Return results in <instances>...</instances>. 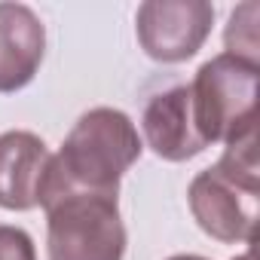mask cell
<instances>
[{
    "mask_svg": "<svg viewBox=\"0 0 260 260\" xmlns=\"http://www.w3.org/2000/svg\"><path fill=\"white\" fill-rule=\"evenodd\" d=\"M144 144L135 122L116 107H92L86 110L68 132L61 150L52 156L40 205L46 208L52 199L64 193H119V178L141 156Z\"/></svg>",
    "mask_w": 260,
    "mask_h": 260,
    "instance_id": "1",
    "label": "cell"
},
{
    "mask_svg": "<svg viewBox=\"0 0 260 260\" xmlns=\"http://www.w3.org/2000/svg\"><path fill=\"white\" fill-rule=\"evenodd\" d=\"M49 260H122L125 226L116 196L64 193L46 208Z\"/></svg>",
    "mask_w": 260,
    "mask_h": 260,
    "instance_id": "2",
    "label": "cell"
},
{
    "mask_svg": "<svg viewBox=\"0 0 260 260\" xmlns=\"http://www.w3.org/2000/svg\"><path fill=\"white\" fill-rule=\"evenodd\" d=\"M257 74L260 68L236 55H214L190 83L193 113L208 144L233 141L257 128Z\"/></svg>",
    "mask_w": 260,
    "mask_h": 260,
    "instance_id": "3",
    "label": "cell"
},
{
    "mask_svg": "<svg viewBox=\"0 0 260 260\" xmlns=\"http://www.w3.org/2000/svg\"><path fill=\"white\" fill-rule=\"evenodd\" d=\"M214 7L205 0H147L138 7L135 31L141 49L162 64L193 58L211 34Z\"/></svg>",
    "mask_w": 260,
    "mask_h": 260,
    "instance_id": "4",
    "label": "cell"
},
{
    "mask_svg": "<svg viewBox=\"0 0 260 260\" xmlns=\"http://www.w3.org/2000/svg\"><path fill=\"white\" fill-rule=\"evenodd\" d=\"M190 211L202 233L217 242H248L257 239V193L223 178L214 166L199 172L187 190Z\"/></svg>",
    "mask_w": 260,
    "mask_h": 260,
    "instance_id": "5",
    "label": "cell"
},
{
    "mask_svg": "<svg viewBox=\"0 0 260 260\" xmlns=\"http://www.w3.org/2000/svg\"><path fill=\"white\" fill-rule=\"evenodd\" d=\"M141 128L147 147L166 162H187L208 147L193 113L190 86H172L156 92L144 107Z\"/></svg>",
    "mask_w": 260,
    "mask_h": 260,
    "instance_id": "6",
    "label": "cell"
},
{
    "mask_svg": "<svg viewBox=\"0 0 260 260\" xmlns=\"http://www.w3.org/2000/svg\"><path fill=\"white\" fill-rule=\"evenodd\" d=\"M52 153L40 135L13 128L0 135V208L31 211L40 205V190Z\"/></svg>",
    "mask_w": 260,
    "mask_h": 260,
    "instance_id": "7",
    "label": "cell"
},
{
    "mask_svg": "<svg viewBox=\"0 0 260 260\" xmlns=\"http://www.w3.org/2000/svg\"><path fill=\"white\" fill-rule=\"evenodd\" d=\"M46 55V28L25 4H0V92L25 89Z\"/></svg>",
    "mask_w": 260,
    "mask_h": 260,
    "instance_id": "8",
    "label": "cell"
},
{
    "mask_svg": "<svg viewBox=\"0 0 260 260\" xmlns=\"http://www.w3.org/2000/svg\"><path fill=\"white\" fill-rule=\"evenodd\" d=\"M223 178L236 181L245 190L260 193V162H257V128H248L239 138L226 141L223 156L214 166Z\"/></svg>",
    "mask_w": 260,
    "mask_h": 260,
    "instance_id": "9",
    "label": "cell"
},
{
    "mask_svg": "<svg viewBox=\"0 0 260 260\" xmlns=\"http://www.w3.org/2000/svg\"><path fill=\"white\" fill-rule=\"evenodd\" d=\"M257 22H260V4H257V0H248V4L236 7V13L230 16L226 34H223L226 55H236L242 61L257 64V58H260V31H257Z\"/></svg>",
    "mask_w": 260,
    "mask_h": 260,
    "instance_id": "10",
    "label": "cell"
},
{
    "mask_svg": "<svg viewBox=\"0 0 260 260\" xmlns=\"http://www.w3.org/2000/svg\"><path fill=\"white\" fill-rule=\"evenodd\" d=\"M0 260H37L31 236L19 226L0 223Z\"/></svg>",
    "mask_w": 260,
    "mask_h": 260,
    "instance_id": "11",
    "label": "cell"
},
{
    "mask_svg": "<svg viewBox=\"0 0 260 260\" xmlns=\"http://www.w3.org/2000/svg\"><path fill=\"white\" fill-rule=\"evenodd\" d=\"M169 260H208V257H199V254H175Z\"/></svg>",
    "mask_w": 260,
    "mask_h": 260,
    "instance_id": "12",
    "label": "cell"
},
{
    "mask_svg": "<svg viewBox=\"0 0 260 260\" xmlns=\"http://www.w3.org/2000/svg\"><path fill=\"white\" fill-rule=\"evenodd\" d=\"M233 260H254V248H248L245 254H239V257H233Z\"/></svg>",
    "mask_w": 260,
    "mask_h": 260,
    "instance_id": "13",
    "label": "cell"
}]
</instances>
